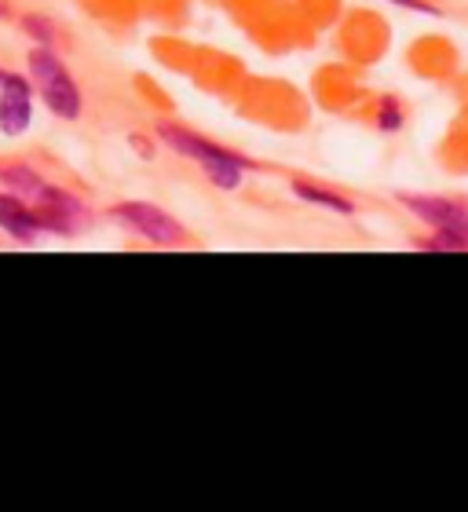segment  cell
I'll return each mask as SVG.
<instances>
[{"instance_id":"obj_7","label":"cell","mask_w":468,"mask_h":512,"mask_svg":"<svg viewBox=\"0 0 468 512\" xmlns=\"http://www.w3.org/2000/svg\"><path fill=\"white\" fill-rule=\"evenodd\" d=\"M293 194H297L300 202H308V205H322V209H330V213H355L351 209L348 198H341V194H330V191H322V187H311V183H293Z\"/></svg>"},{"instance_id":"obj_5","label":"cell","mask_w":468,"mask_h":512,"mask_svg":"<svg viewBox=\"0 0 468 512\" xmlns=\"http://www.w3.org/2000/svg\"><path fill=\"white\" fill-rule=\"evenodd\" d=\"M0 227L15 242H22V246H33L37 235H41L37 213H33L30 205H26V198H19V194H0Z\"/></svg>"},{"instance_id":"obj_8","label":"cell","mask_w":468,"mask_h":512,"mask_svg":"<svg viewBox=\"0 0 468 512\" xmlns=\"http://www.w3.org/2000/svg\"><path fill=\"white\" fill-rule=\"evenodd\" d=\"M0 180L8 183L11 194H19V198H30V202H41L44 191H48V187H44V183L37 180L30 169H22V165H15V169H4V172H0Z\"/></svg>"},{"instance_id":"obj_1","label":"cell","mask_w":468,"mask_h":512,"mask_svg":"<svg viewBox=\"0 0 468 512\" xmlns=\"http://www.w3.org/2000/svg\"><path fill=\"white\" fill-rule=\"evenodd\" d=\"M30 74H33V81H37V88H41V96L52 114H59V118H66V121H74L77 114H81V92H77L74 77L66 74V66L55 59V52L48 44L33 48Z\"/></svg>"},{"instance_id":"obj_4","label":"cell","mask_w":468,"mask_h":512,"mask_svg":"<svg viewBox=\"0 0 468 512\" xmlns=\"http://www.w3.org/2000/svg\"><path fill=\"white\" fill-rule=\"evenodd\" d=\"M26 128H30V85L8 74L0 85V132L22 136Z\"/></svg>"},{"instance_id":"obj_13","label":"cell","mask_w":468,"mask_h":512,"mask_svg":"<svg viewBox=\"0 0 468 512\" xmlns=\"http://www.w3.org/2000/svg\"><path fill=\"white\" fill-rule=\"evenodd\" d=\"M399 125H403V121H399V110H395V114H392V103H384L381 128H388V132H392V128H399Z\"/></svg>"},{"instance_id":"obj_10","label":"cell","mask_w":468,"mask_h":512,"mask_svg":"<svg viewBox=\"0 0 468 512\" xmlns=\"http://www.w3.org/2000/svg\"><path fill=\"white\" fill-rule=\"evenodd\" d=\"M421 249H428V253H468V227H461V231H436L432 238L421 242Z\"/></svg>"},{"instance_id":"obj_9","label":"cell","mask_w":468,"mask_h":512,"mask_svg":"<svg viewBox=\"0 0 468 512\" xmlns=\"http://www.w3.org/2000/svg\"><path fill=\"white\" fill-rule=\"evenodd\" d=\"M249 161L245 158H220V161H205V172H209V180L216 183V187H224V191H234L238 183H242V172Z\"/></svg>"},{"instance_id":"obj_2","label":"cell","mask_w":468,"mask_h":512,"mask_svg":"<svg viewBox=\"0 0 468 512\" xmlns=\"http://www.w3.org/2000/svg\"><path fill=\"white\" fill-rule=\"evenodd\" d=\"M114 216L125 227H132L136 235L147 238L150 246H183V238H187L169 213H161L158 205L150 202H121L114 205Z\"/></svg>"},{"instance_id":"obj_6","label":"cell","mask_w":468,"mask_h":512,"mask_svg":"<svg viewBox=\"0 0 468 512\" xmlns=\"http://www.w3.org/2000/svg\"><path fill=\"white\" fill-rule=\"evenodd\" d=\"M165 143H169L176 154H183V158H194V161H220V158H234L231 150H224V147H216V143H209V139H202V136H194V132H183V128H176V125H165L158 132Z\"/></svg>"},{"instance_id":"obj_11","label":"cell","mask_w":468,"mask_h":512,"mask_svg":"<svg viewBox=\"0 0 468 512\" xmlns=\"http://www.w3.org/2000/svg\"><path fill=\"white\" fill-rule=\"evenodd\" d=\"M22 26H26V30H30L33 37H37V41H41V44H48V48H52V44H55L52 26H48V22H44V19H37V15H30V19H22Z\"/></svg>"},{"instance_id":"obj_15","label":"cell","mask_w":468,"mask_h":512,"mask_svg":"<svg viewBox=\"0 0 468 512\" xmlns=\"http://www.w3.org/2000/svg\"><path fill=\"white\" fill-rule=\"evenodd\" d=\"M0 19H4V8H0Z\"/></svg>"},{"instance_id":"obj_3","label":"cell","mask_w":468,"mask_h":512,"mask_svg":"<svg viewBox=\"0 0 468 512\" xmlns=\"http://www.w3.org/2000/svg\"><path fill=\"white\" fill-rule=\"evenodd\" d=\"M399 202L417 216L432 224L436 231H461L468 227V209H461L458 202H447V198H432V194H399Z\"/></svg>"},{"instance_id":"obj_12","label":"cell","mask_w":468,"mask_h":512,"mask_svg":"<svg viewBox=\"0 0 468 512\" xmlns=\"http://www.w3.org/2000/svg\"><path fill=\"white\" fill-rule=\"evenodd\" d=\"M399 8H410V11H425V15H439L436 4H425V0H392Z\"/></svg>"},{"instance_id":"obj_14","label":"cell","mask_w":468,"mask_h":512,"mask_svg":"<svg viewBox=\"0 0 468 512\" xmlns=\"http://www.w3.org/2000/svg\"><path fill=\"white\" fill-rule=\"evenodd\" d=\"M4 77H8V74H4V70H0V85H4Z\"/></svg>"}]
</instances>
